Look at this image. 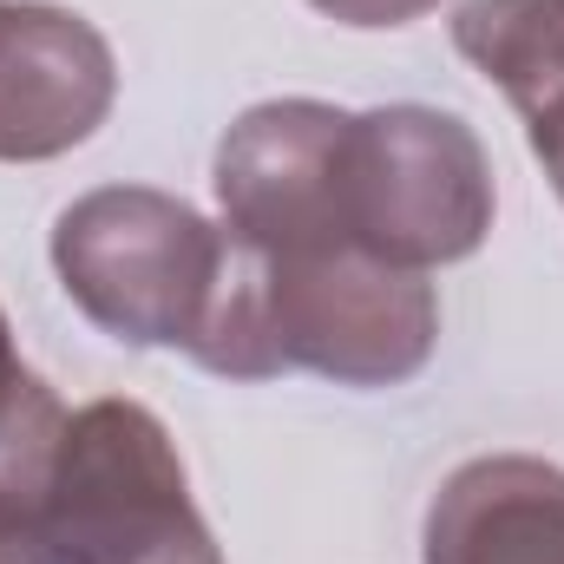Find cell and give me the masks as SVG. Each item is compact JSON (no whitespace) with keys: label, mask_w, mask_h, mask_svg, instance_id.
<instances>
[{"label":"cell","mask_w":564,"mask_h":564,"mask_svg":"<svg viewBox=\"0 0 564 564\" xmlns=\"http://www.w3.org/2000/svg\"><path fill=\"white\" fill-rule=\"evenodd\" d=\"M237 243V237H230ZM440 341L433 282L361 250L341 257H257L237 243V289L210 375L270 381L308 368L341 388H401Z\"/></svg>","instance_id":"1"},{"label":"cell","mask_w":564,"mask_h":564,"mask_svg":"<svg viewBox=\"0 0 564 564\" xmlns=\"http://www.w3.org/2000/svg\"><path fill=\"white\" fill-rule=\"evenodd\" d=\"M53 270L66 295L126 348H177L197 368L217 348L237 250L224 224H204L184 197L106 184L53 224Z\"/></svg>","instance_id":"2"},{"label":"cell","mask_w":564,"mask_h":564,"mask_svg":"<svg viewBox=\"0 0 564 564\" xmlns=\"http://www.w3.org/2000/svg\"><path fill=\"white\" fill-rule=\"evenodd\" d=\"M40 564H224L164 421L139 401L66 414L33 506Z\"/></svg>","instance_id":"3"},{"label":"cell","mask_w":564,"mask_h":564,"mask_svg":"<svg viewBox=\"0 0 564 564\" xmlns=\"http://www.w3.org/2000/svg\"><path fill=\"white\" fill-rule=\"evenodd\" d=\"M341 224L348 243L394 270H440L492 230V164L466 119L433 106L348 112L341 144Z\"/></svg>","instance_id":"4"},{"label":"cell","mask_w":564,"mask_h":564,"mask_svg":"<svg viewBox=\"0 0 564 564\" xmlns=\"http://www.w3.org/2000/svg\"><path fill=\"white\" fill-rule=\"evenodd\" d=\"M341 144L348 112L322 99L250 106L217 144L224 230L257 257H341Z\"/></svg>","instance_id":"5"},{"label":"cell","mask_w":564,"mask_h":564,"mask_svg":"<svg viewBox=\"0 0 564 564\" xmlns=\"http://www.w3.org/2000/svg\"><path fill=\"white\" fill-rule=\"evenodd\" d=\"M119 99L112 46L93 20L46 0H0V164L86 144Z\"/></svg>","instance_id":"6"},{"label":"cell","mask_w":564,"mask_h":564,"mask_svg":"<svg viewBox=\"0 0 564 564\" xmlns=\"http://www.w3.org/2000/svg\"><path fill=\"white\" fill-rule=\"evenodd\" d=\"M426 564H564V466L466 459L426 512Z\"/></svg>","instance_id":"7"},{"label":"cell","mask_w":564,"mask_h":564,"mask_svg":"<svg viewBox=\"0 0 564 564\" xmlns=\"http://www.w3.org/2000/svg\"><path fill=\"white\" fill-rule=\"evenodd\" d=\"M453 46L519 112L564 93V0H459Z\"/></svg>","instance_id":"8"},{"label":"cell","mask_w":564,"mask_h":564,"mask_svg":"<svg viewBox=\"0 0 564 564\" xmlns=\"http://www.w3.org/2000/svg\"><path fill=\"white\" fill-rule=\"evenodd\" d=\"M59 426H66V408H59L53 388L20 361L13 328H7V315H0V459H13V453L53 440Z\"/></svg>","instance_id":"9"},{"label":"cell","mask_w":564,"mask_h":564,"mask_svg":"<svg viewBox=\"0 0 564 564\" xmlns=\"http://www.w3.org/2000/svg\"><path fill=\"white\" fill-rule=\"evenodd\" d=\"M519 119H525V139H532V151H539L545 177L558 184V197H564V93L539 99V106H525Z\"/></svg>","instance_id":"10"},{"label":"cell","mask_w":564,"mask_h":564,"mask_svg":"<svg viewBox=\"0 0 564 564\" xmlns=\"http://www.w3.org/2000/svg\"><path fill=\"white\" fill-rule=\"evenodd\" d=\"M308 7H322L341 26H408V20L433 13L440 0H308Z\"/></svg>","instance_id":"11"}]
</instances>
